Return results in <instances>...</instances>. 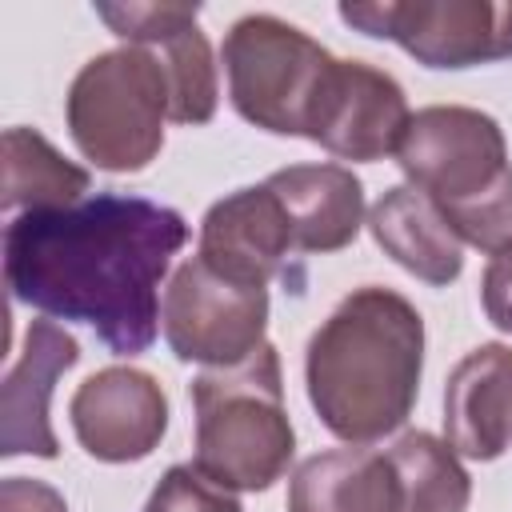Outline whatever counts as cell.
<instances>
[{"instance_id": "8992f818", "label": "cell", "mask_w": 512, "mask_h": 512, "mask_svg": "<svg viewBox=\"0 0 512 512\" xmlns=\"http://www.w3.org/2000/svg\"><path fill=\"white\" fill-rule=\"evenodd\" d=\"M336 56L296 24L252 12L224 36V72L232 108L276 136H304L312 128L320 92Z\"/></svg>"}, {"instance_id": "9a60e30c", "label": "cell", "mask_w": 512, "mask_h": 512, "mask_svg": "<svg viewBox=\"0 0 512 512\" xmlns=\"http://www.w3.org/2000/svg\"><path fill=\"white\" fill-rule=\"evenodd\" d=\"M268 192L280 200L296 252H340L364 224V184L344 164H288L272 172Z\"/></svg>"}, {"instance_id": "5b68a950", "label": "cell", "mask_w": 512, "mask_h": 512, "mask_svg": "<svg viewBox=\"0 0 512 512\" xmlns=\"http://www.w3.org/2000/svg\"><path fill=\"white\" fill-rule=\"evenodd\" d=\"M68 136L100 172H140L164 148L172 80L152 48L124 44L92 56L64 100Z\"/></svg>"}, {"instance_id": "4fadbf2b", "label": "cell", "mask_w": 512, "mask_h": 512, "mask_svg": "<svg viewBox=\"0 0 512 512\" xmlns=\"http://www.w3.org/2000/svg\"><path fill=\"white\" fill-rule=\"evenodd\" d=\"M80 360V344L56 320H32L24 352L0 384V456H44L60 452L48 420L56 380Z\"/></svg>"}, {"instance_id": "6da1fadb", "label": "cell", "mask_w": 512, "mask_h": 512, "mask_svg": "<svg viewBox=\"0 0 512 512\" xmlns=\"http://www.w3.org/2000/svg\"><path fill=\"white\" fill-rule=\"evenodd\" d=\"M184 240L188 224L176 208L96 192L8 220L4 284L44 316L88 324L108 352L140 356L156 340L160 284Z\"/></svg>"}, {"instance_id": "7c38bea8", "label": "cell", "mask_w": 512, "mask_h": 512, "mask_svg": "<svg viewBox=\"0 0 512 512\" xmlns=\"http://www.w3.org/2000/svg\"><path fill=\"white\" fill-rule=\"evenodd\" d=\"M292 228L280 208V200L268 192V184L240 188L224 200H216L200 220V260L252 288H268V280H300L292 272Z\"/></svg>"}, {"instance_id": "e0dca14e", "label": "cell", "mask_w": 512, "mask_h": 512, "mask_svg": "<svg viewBox=\"0 0 512 512\" xmlns=\"http://www.w3.org/2000/svg\"><path fill=\"white\" fill-rule=\"evenodd\" d=\"M372 240L416 280L444 288L464 272V240L452 232L444 212L412 184L388 188L368 212Z\"/></svg>"}, {"instance_id": "52a82bcc", "label": "cell", "mask_w": 512, "mask_h": 512, "mask_svg": "<svg viewBox=\"0 0 512 512\" xmlns=\"http://www.w3.org/2000/svg\"><path fill=\"white\" fill-rule=\"evenodd\" d=\"M340 20L400 44L424 68H476L512 56V0H364L340 4Z\"/></svg>"}, {"instance_id": "7a4b0ae2", "label": "cell", "mask_w": 512, "mask_h": 512, "mask_svg": "<svg viewBox=\"0 0 512 512\" xmlns=\"http://www.w3.org/2000/svg\"><path fill=\"white\" fill-rule=\"evenodd\" d=\"M420 372L424 320L408 296L380 284L348 292L304 356L308 400L320 424L348 444L396 432L416 404Z\"/></svg>"}, {"instance_id": "d6986e66", "label": "cell", "mask_w": 512, "mask_h": 512, "mask_svg": "<svg viewBox=\"0 0 512 512\" xmlns=\"http://www.w3.org/2000/svg\"><path fill=\"white\" fill-rule=\"evenodd\" d=\"M388 456L400 476V512H464L472 500V480L448 440L432 432H404L388 444Z\"/></svg>"}, {"instance_id": "9c48e42d", "label": "cell", "mask_w": 512, "mask_h": 512, "mask_svg": "<svg viewBox=\"0 0 512 512\" xmlns=\"http://www.w3.org/2000/svg\"><path fill=\"white\" fill-rule=\"evenodd\" d=\"M68 420L80 448L104 464L144 460L168 432V396L140 368H100L68 400Z\"/></svg>"}, {"instance_id": "ffe728a7", "label": "cell", "mask_w": 512, "mask_h": 512, "mask_svg": "<svg viewBox=\"0 0 512 512\" xmlns=\"http://www.w3.org/2000/svg\"><path fill=\"white\" fill-rule=\"evenodd\" d=\"M144 512H244L236 492L208 480L196 464H172L152 488Z\"/></svg>"}, {"instance_id": "30bf717a", "label": "cell", "mask_w": 512, "mask_h": 512, "mask_svg": "<svg viewBox=\"0 0 512 512\" xmlns=\"http://www.w3.org/2000/svg\"><path fill=\"white\" fill-rule=\"evenodd\" d=\"M408 120L412 112L404 88L384 68H372L364 60H336L320 92L308 140L340 160L372 164L396 156Z\"/></svg>"}, {"instance_id": "3957f363", "label": "cell", "mask_w": 512, "mask_h": 512, "mask_svg": "<svg viewBox=\"0 0 512 512\" xmlns=\"http://www.w3.org/2000/svg\"><path fill=\"white\" fill-rule=\"evenodd\" d=\"M396 164L452 224V232L496 256L512 244V164L500 124L464 104L412 112Z\"/></svg>"}, {"instance_id": "2e32d148", "label": "cell", "mask_w": 512, "mask_h": 512, "mask_svg": "<svg viewBox=\"0 0 512 512\" xmlns=\"http://www.w3.org/2000/svg\"><path fill=\"white\" fill-rule=\"evenodd\" d=\"M400 476L388 448L348 444L308 456L288 480V512H400Z\"/></svg>"}, {"instance_id": "7402d4cb", "label": "cell", "mask_w": 512, "mask_h": 512, "mask_svg": "<svg viewBox=\"0 0 512 512\" xmlns=\"http://www.w3.org/2000/svg\"><path fill=\"white\" fill-rule=\"evenodd\" d=\"M0 512H68V504L48 480L8 476L0 480Z\"/></svg>"}, {"instance_id": "277c9868", "label": "cell", "mask_w": 512, "mask_h": 512, "mask_svg": "<svg viewBox=\"0 0 512 512\" xmlns=\"http://www.w3.org/2000/svg\"><path fill=\"white\" fill-rule=\"evenodd\" d=\"M188 396L196 412L192 464L208 480L232 492H264L288 472L296 432L284 408L280 352L272 344H260L232 368H204Z\"/></svg>"}, {"instance_id": "8fae6325", "label": "cell", "mask_w": 512, "mask_h": 512, "mask_svg": "<svg viewBox=\"0 0 512 512\" xmlns=\"http://www.w3.org/2000/svg\"><path fill=\"white\" fill-rule=\"evenodd\" d=\"M96 16L128 44L152 48L172 80V120L208 124L216 112V64L196 24L200 4H96Z\"/></svg>"}, {"instance_id": "5bb4252c", "label": "cell", "mask_w": 512, "mask_h": 512, "mask_svg": "<svg viewBox=\"0 0 512 512\" xmlns=\"http://www.w3.org/2000/svg\"><path fill=\"white\" fill-rule=\"evenodd\" d=\"M444 440L468 460H496L512 444V348H472L444 384Z\"/></svg>"}, {"instance_id": "ba28073f", "label": "cell", "mask_w": 512, "mask_h": 512, "mask_svg": "<svg viewBox=\"0 0 512 512\" xmlns=\"http://www.w3.org/2000/svg\"><path fill=\"white\" fill-rule=\"evenodd\" d=\"M160 328L176 360L232 368L268 344V288L236 284L188 256L160 296Z\"/></svg>"}, {"instance_id": "ac0fdd59", "label": "cell", "mask_w": 512, "mask_h": 512, "mask_svg": "<svg viewBox=\"0 0 512 512\" xmlns=\"http://www.w3.org/2000/svg\"><path fill=\"white\" fill-rule=\"evenodd\" d=\"M92 176L88 168L64 160L40 132L8 128L4 132V212H40L80 204Z\"/></svg>"}, {"instance_id": "44dd1931", "label": "cell", "mask_w": 512, "mask_h": 512, "mask_svg": "<svg viewBox=\"0 0 512 512\" xmlns=\"http://www.w3.org/2000/svg\"><path fill=\"white\" fill-rule=\"evenodd\" d=\"M480 300H484V316L500 332H512V244L488 256V268L480 276Z\"/></svg>"}]
</instances>
